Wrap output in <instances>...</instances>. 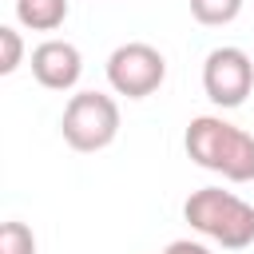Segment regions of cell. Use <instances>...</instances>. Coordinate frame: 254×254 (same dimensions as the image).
<instances>
[{
	"label": "cell",
	"mask_w": 254,
	"mask_h": 254,
	"mask_svg": "<svg viewBox=\"0 0 254 254\" xmlns=\"http://www.w3.org/2000/svg\"><path fill=\"white\" fill-rule=\"evenodd\" d=\"M60 131L71 151H103L119 135V103L103 91H75L64 107Z\"/></svg>",
	"instance_id": "3"
},
{
	"label": "cell",
	"mask_w": 254,
	"mask_h": 254,
	"mask_svg": "<svg viewBox=\"0 0 254 254\" xmlns=\"http://www.w3.org/2000/svg\"><path fill=\"white\" fill-rule=\"evenodd\" d=\"M238 12H242V0H190V16L206 28L238 20Z\"/></svg>",
	"instance_id": "8"
},
{
	"label": "cell",
	"mask_w": 254,
	"mask_h": 254,
	"mask_svg": "<svg viewBox=\"0 0 254 254\" xmlns=\"http://www.w3.org/2000/svg\"><path fill=\"white\" fill-rule=\"evenodd\" d=\"M167 79V60L159 48L135 40V44H119L107 56V83L127 95V99H147L151 91H159Z\"/></svg>",
	"instance_id": "4"
},
{
	"label": "cell",
	"mask_w": 254,
	"mask_h": 254,
	"mask_svg": "<svg viewBox=\"0 0 254 254\" xmlns=\"http://www.w3.org/2000/svg\"><path fill=\"white\" fill-rule=\"evenodd\" d=\"M183 218H187L198 234L214 238V242L226 246V250H246V246L254 242V206H250L246 198L222 190V187H202V190H194V194L183 202Z\"/></svg>",
	"instance_id": "2"
},
{
	"label": "cell",
	"mask_w": 254,
	"mask_h": 254,
	"mask_svg": "<svg viewBox=\"0 0 254 254\" xmlns=\"http://www.w3.org/2000/svg\"><path fill=\"white\" fill-rule=\"evenodd\" d=\"M183 143H187V155L202 171H218L230 183L254 179V139L242 127H234L218 115H198V119H190Z\"/></svg>",
	"instance_id": "1"
},
{
	"label": "cell",
	"mask_w": 254,
	"mask_h": 254,
	"mask_svg": "<svg viewBox=\"0 0 254 254\" xmlns=\"http://www.w3.org/2000/svg\"><path fill=\"white\" fill-rule=\"evenodd\" d=\"M0 254H36V234L24 222H4L0 226Z\"/></svg>",
	"instance_id": "9"
},
{
	"label": "cell",
	"mask_w": 254,
	"mask_h": 254,
	"mask_svg": "<svg viewBox=\"0 0 254 254\" xmlns=\"http://www.w3.org/2000/svg\"><path fill=\"white\" fill-rule=\"evenodd\" d=\"M16 20L32 32H56L67 20V0H16Z\"/></svg>",
	"instance_id": "7"
},
{
	"label": "cell",
	"mask_w": 254,
	"mask_h": 254,
	"mask_svg": "<svg viewBox=\"0 0 254 254\" xmlns=\"http://www.w3.org/2000/svg\"><path fill=\"white\" fill-rule=\"evenodd\" d=\"M163 254H210L202 242H190V238H179V242H171Z\"/></svg>",
	"instance_id": "11"
},
{
	"label": "cell",
	"mask_w": 254,
	"mask_h": 254,
	"mask_svg": "<svg viewBox=\"0 0 254 254\" xmlns=\"http://www.w3.org/2000/svg\"><path fill=\"white\" fill-rule=\"evenodd\" d=\"M32 75L48 91H71L83 75V56L67 40H44L32 52Z\"/></svg>",
	"instance_id": "6"
},
{
	"label": "cell",
	"mask_w": 254,
	"mask_h": 254,
	"mask_svg": "<svg viewBox=\"0 0 254 254\" xmlns=\"http://www.w3.org/2000/svg\"><path fill=\"white\" fill-rule=\"evenodd\" d=\"M24 60V44H20V32L16 28H0V75H12Z\"/></svg>",
	"instance_id": "10"
},
{
	"label": "cell",
	"mask_w": 254,
	"mask_h": 254,
	"mask_svg": "<svg viewBox=\"0 0 254 254\" xmlns=\"http://www.w3.org/2000/svg\"><path fill=\"white\" fill-rule=\"evenodd\" d=\"M254 87V60L242 48H214L202 64V91L214 107H242Z\"/></svg>",
	"instance_id": "5"
}]
</instances>
